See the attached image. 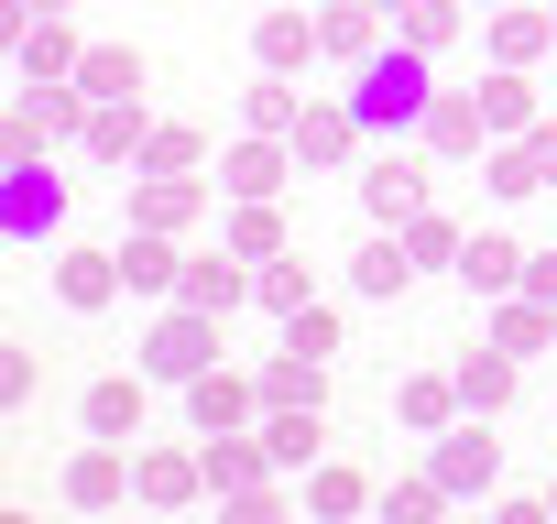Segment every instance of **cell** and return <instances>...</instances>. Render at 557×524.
Wrapping results in <instances>:
<instances>
[{
  "label": "cell",
  "instance_id": "cell-6",
  "mask_svg": "<svg viewBox=\"0 0 557 524\" xmlns=\"http://www.w3.org/2000/svg\"><path fill=\"white\" fill-rule=\"evenodd\" d=\"M416 197H426V164H416V153H383V164L361 175V208H372L383 229H405V219H416Z\"/></svg>",
  "mask_w": 557,
  "mask_h": 524
},
{
  "label": "cell",
  "instance_id": "cell-28",
  "mask_svg": "<svg viewBox=\"0 0 557 524\" xmlns=\"http://www.w3.org/2000/svg\"><path fill=\"white\" fill-rule=\"evenodd\" d=\"M405 251H416V274H426V262H459L470 251V229L459 219H405Z\"/></svg>",
  "mask_w": 557,
  "mask_h": 524
},
{
  "label": "cell",
  "instance_id": "cell-8",
  "mask_svg": "<svg viewBox=\"0 0 557 524\" xmlns=\"http://www.w3.org/2000/svg\"><path fill=\"white\" fill-rule=\"evenodd\" d=\"M121 274H132V296H175V285H186V251H175L164 229H132V240H121Z\"/></svg>",
  "mask_w": 557,
  "mask_h": 524
},
{
  "label": "cell",
  "instance_id": "cell-32",
  "mask_svg": "<svg viewBox=\"0 0 557 524\" xmlns=\"http://www.w3.org/2000/svg\"><path fill=\"white\" fill-rule=\"evenodd\" d=\"M546 317H557L546 296H513V307H503V350H546Z\"/></svg>",
  "mask_w": 557,
  "mask_h": 524
},
{
  "label": "cell",
  "instance_id": "cell-33",
  "mask_svg": "<svg viewBox=\"0 0 557 524\" xmlns=\"http://www.w3.org/2000/svg\"><path fill=\"white\" fill-rule=\"evenodd\" d=\"M251 296H262L273 317H296V307H307V262H262V285H251Z\"/></svg>",
  "mask_w": 557,
  "mask_h": 524
},
{
  "label": "cell",
  "instance_id": "cell-12",
  "mask_svg": "<svg viewBox=\"0 0 557 524\" xmlns=\"http://www.w3.org/2000/svg\"><path fill=\"white\" fill-rule=\"evenodd\" d=\"M285 142H296V164H339V153L361 142V110H350V99H339V110H307Z\"/></svg>",
  "mask_w": 557,
  "mask_h": 524
},
{
  "label": "cell",
  "instance_id": "cell-29",
  "mask_svg": "<svg viewBox=\"0 0 557 524\" xmlns=\"http://www.w3.org/2000/svg\"><path fill=\"white\" fill-rule=\"evenodd\" d=\"M448 34H459V0H405V45L416 55H437Z\"/></svg>",
  "mask_w": 557,
  "mask_h": 524
},
{
  "label": "cell",
  "instance_id": "cell-25",
  "mask_svg": "<svg viewBox=\"0 0 557 524\" xmlns=\"http://www.w3.org/2000/svg\"><path fill=\"white\" fill-rule=\"evenodd\" d=\"M503 394H513V350H470V361H459V404H481V415H492Z\"/></svg>",
  "mask_w": 557,
  "mask_h": 524
},
{
  "label": "cell",
  "instance_id": "cell-2",
  "mask_svg": "<svg viewBox=\"0 0 557 524\" xmlns=\"http://www.w3.org/2000/svg\"><path fill=\"white\" fill-rule=\"evenodd\" d=\"M208 361H219V317L175 296V307L153 317V339H143V372H153V383H197Z\"/></svg>",
  "mask_w": 557,
  "mask_h": 524
},
{
  "label": "cell",
  "instance_id": "cell-16",
  "mask_svg": "<svg viewBox=\"0 0 557 524\" xmlns=\"http://www.w3.org/2000/svg\"><path fill=\"white\" fill-rule=\"evenodd\" d=\"M262 459H273L262 437H240V426H219V437H208V491H240V481H262Z\"/></svg>",
  "mask_w": 557,
  "mask_h": 524
},
{
  "label": "cell",
  "instance_id": "cell-26",
  "mask_svg": "<svg viewBox=\"0 0 557 524\" xmlns=\"http://www.w3.org/2000/svg\"><path fill=\"white\" fill-rule=\"evenodd\" d=\"M350 274H361V296H405V285H416V251H405V240H372Z\"/></svg>",
  "mask_w": 557,
  "mask_h": 524
},
{
  "label": "cell",
  "instance_id": "cell-7",
  "mask_svg": "<svg viewBox=\"0 0 557 524\" xmlns=\"http://www.w3.org/2000/svg\"><path fill=\"white\" fill-rule=\"evenodd\" d=\"M77 415H88V437H121V448H132V437H143V372L88 383V404H77Z\"/></svg>",
  "mask_w": 557,
  "mask_h": 524
},
{
  "label": "cell",
  "instance_id": "cell-22",
  "mask_svg": "<svg viewBox=\"0 0 557 524\" xmlns=\"http://www.w3.org/2000/svg\"><path fill=\"white\" fill-rule=\"evenodd\" d=\"M77 88H88V99H143V55L99 45V55H77Z\"/></svg>",
  "mask_w": 557,
  "mask_h": 524
},
{
  "label": "cell",
  "instance_id": "cell-19",
  "mask_svg": "<svg viewBox=\"0 0 557 524\" xmlns=\"http://www.w3.org/2000/svg\"><path fill=\"white\" fill-rule=\"evenodd\" d=\"M285 153H296V142H273V132L240 142V153H230V197H273V186H285Z\"/></svg>",
  "mask_w": 557,
  "mask_h": 524
},
{
  "label": "cell",
  "instance_id": "cell-42",
  "mask_svg": "<svg viewBox=\"0 0 557 524\" xmlns=\"http://www.w3.org/2000/svg\"><path fill=\"white\" fill-rule=\"evenodd\" d=\"M546 502H557V491H546Z\"/></svg>",
  "mask_w": 557,
  "mask_h": 524
},
{
  "label": "cell",
  "instance_id": "cell-5",
  "mask_svg": "<svg viewBox=\"0 0 557 524\" xmlns=\"http://www.w3.org/2000/svg\"><path fill=\"white\" fill-rule=\"evenodd\" d=\"M77 99H88L77 77H55L45 99H23V110H12V153H45V142H66V132H77Z\"/></svg>",
  "mask_w": 557,
  "mask_h": 524
},
{
  "label": "cell",
  "instance_id": "cell-14",
  "mask_svg": "<svg viewBox=\"0 0 557 524\" xmlns=\"http://www.w3.org/2000/svg\"><path fill=\"white\" fill-rule=\"evenodd\" d=\"M251 45H262V66H273V77H296V66L329 45V34H318L307 12H262V34H251Z\"/></svg>",
  "mask_w": 557,
  "mask_h": 524
},
{
  "label": "cell",
  "instance_id": "cell-17",
  "mask_svg": "<svg viewBox=\"0 0 557 524\" xmlns=\"http://www.w3.org/2000/svg\"><path fill=\"white\" fill-rule=\"evenodd\" d=\"M492 470H503V448H492V437H481V426H459V437H448V448H437V481H448V491H481V481H492Z\"/></svg>",
  "mask_w": 557,
  "mask_h": 524
},
{
  "label": "cell",
  "instance_id": "cell-31",
  "mask_svg": "<svg viewBox=\"0 0 557 524\" xmlns=\"http://www.w3.org/2000/svg\"><path fill=\"white\" fill-rule=\"evenodd\" d=\"M361 502H372L361 470H318V481H307V513H361Z\"/></svg>",
  "mask_w": 557,
  "mask_h": 524
},
{
  "label": "cell",
  "instance_id": "cell-23",
  "mask_svg": "<svg viewBox=\"0 0 557 524\" xmlns=\"http://www.w3.org/2000/svg\"><path fill=\"white\" fill-rule=\"evenodd\" d=\"M230 251H240V262H273V251H285V219H273V197H240V219H230Z\"/></svg>",
  "mask_w": 557,
  "mask_h": 524
},
{
  "label": "cell",
  "instance_id": "cell-35",
  "mask_svg": "<svg viewBox=\"0 0 557 524\" xmlns=\"http://www.w3.org/2000/svg\"><path fill=\"white\" fill-rule=\"evenodd\" d=\"M197 164V132H143V175H186Z\"/></svg>",
  "mask_w": 557,
  "mask_h": 524
},
{
  "label": "cell",
  "instance_id": "cell-30",
  "mask_svg": "<svg viewBox=\"0 0 557 524\" xmlns=\"http://www.w3.org/2000/svg\"><path fill=\"white\" fill-rule=\"evenodd\" d=\"M481 121H492V132H535V99H524V77H492V88H481Z\"/></svg>",
  "mask_w": 557,
  "mask_h": 524
},
{
  "label": "cell",
  "instance_id": "cell-40",
  "mask_svg": "<svg viewBox=\"0 0 557 524\" xmlns=\"http://www.w3.org/2000/svg\"><path fill=\"white\" fill-rule=\"evenodd\" d=\"M524 296H546V307H557V251H524Z\"/></svg>",
  "mask_w": 557,
  "mask_h": 524
},
{
  "label": "cell",
  "instance_id": "cell-27",
  "mask_svg": "<svg viewBox=\"0 0 557 524\" xmlns=\"http://www.w3.org/2000/svg\"><path fill=\"white\" fill-rule=\"evenodd\" d=\"M481 132H492V121H481V99H437V110H426V142H437V153H470Z\"/></svg>",
  "mask_w": 557,
  "mask_h": 524
},
{
  "label": "cell",
  "instance_id": "cell-10",
  "mask_svg": "<svg viewBox=\"0 0 557 524\" xmlns=\"http://www.w3.org/2000/svg\"><path fill=\"white\" fill-rule=\"evenodd\" d=\"M459 274H470V296H513V285H524V251H513L503 229H470V251H459Z\"/></svg>",
  "mask_w": 557,
  "mask_h": 524
},
{
  "label": "cell",
  "instance_id": "cell-37",
  "mask_svg": "<svg viewBox=\"0 0 557 524\" xmlns=\"http://www.w3.org/2000/svg\"><path fill=\"white\" fill-rule=\"evenodd\" d=\"M240 524H273V513H285V491H273V481H240V491H219Z\"/></svg>",
  "mask_w": 557,
  "mask_h": 524
},
{
  "label": "cell",
  "instance_id": "cell-21",
  "mask_svg": "<svg viewBox=\"0 0 557 524\" xmlns=\"http://www.w3.org/2000/svg\"><path fill=\"white\" fill-rule=\"evenodd\" d=\"M23 77H34V88H55V77H77V45L55 34V12H45V23H23Z\"/></svg>",
  "mask_w": 557,
  "mask_h": 524
},
{
  "label": "cell",
  "instance_id": "cell-38",
  "mask_svg": "<svg viewBox=\"0 0 557 524\" xmlns=\"http://www.w3.org/2000/svg\"><path fill=\"white\" fill-rule=\"evenodd\" d=\"M492 186H503V197H535V186H546V175H535V153H524V142H513V153H503V164H492Z\"/></svg>",
  "mask_w": 557,
  "mask_h": 524
},
{
  "label": "cell",
  "instance_id": "cell-3",
  "mask_svg": "<svg viewBox=\"0 0 557 524\" xmlns=\"http://www.w3.org/2000/svg\"><path fill=\"white\" fill-rule=\"evenodd\" d=\"M251 415H262V383H240V372H219V361L186 383V426H197V437H219V426H251Z\"/></svg>",
  "mask_w": 557,
  "mask_h": 524
},
{
  "label": "cell",
  "instance_id": "cell-18",
  "mask_svg": "<svg viewBox=\"0 0 557 524\" xmlns=\"http://www.w3.org/2000/svg\"><path fill=\"white\" fill-rule=\"evenodd\" d=\"M197 481H208V459H175V448H153V459H132V491H143V502H186Z\"/></svg>",
  "mask_w": 557,
  "mask_h": 524
},
{
  "label": "cell",
  "instance_id": "cell-4",
  "mask_svg": "<svg viewBox=\"0 0 557 524\" xmlns=\"http://www.w3.org/2000/svg\"><path fill=\"white\" fill-rule=\"evenodd\" d=\"M66 208V186L45 175V153H12V197H0V219H12V240H45Z\"/></svg>",
  "mask_w": 557,
  "mask_h": 524
},
{
  "label": "cell",
  "instance_id": "cell-41",
  "mask_svg": "<svg viewBox=\"0 0 557 524\" xmlns=\"http://www.w3.org/2000/svg\"><path fill=\"white\" fill-rule=\"evenodd\" d=\"M524 153H535V175L557 186V121H535V132H524Z\"/></svg>",
  "mask_w": 557,
  "mask_h": 524
},
{
  "label": "cell",
  "instance_id": "cell-11",
  "mask_svg": "<svg viewBox=\"0 0 557 524\" xmlns=\"http://www.w3.org/2000/svg\"><path fill=\"white\" fill-rule=\"evenodd\" d=\"M186 307H208V317H230L240 296H251V274H240V251H208V262H186V285H175Z\"/></svg>",
  "mask_w": 557,
  "mask_h": 524
},
{
  "label": "cell",
  "instance_id": "cell-9",
  "mask_svg": "<svg viewBox=\"0 0 557 524\" xmlns=\"http://www.w3.org/2000/svg\"><path fill=\"white\" fill-rule=\"evenodd\" d=\"M121 285H132V274H121V251H66V262H55V296H66L77 317H88V307H110Z\"/></svg>",
  "mask_w": 557,
  "mask_h": 524
},
{
  "label": "cell",
  "instance_id": "cell-39",
  "mask_svg": "<svg viewBox=\"0 0 557 524\" xmlns=\"http://www.w3.org/2000/svg\"><path fill=\"white\" fill-rule=\"evenodd\" d=\"M405 426H448V383H405Z\"/></svg>",
  "mask_w": 557,
  "mask_h": 524
},
{
  "label": "cell",
  "instance_id": "cell-34",
  "mask_svg": "<svg viewBox=\"0 0 557 524\" xmlns=\"http://www.w3.org/2000/svg\"><path fill=\"white\" fill-rule=\"evenodd\" d=\"M296 121H307V110L285 99V77H273V66H262V88H251V132H296Z\"/></svg>",
  "mask_w": 557,
  "mask_h": 524
},
{
  "label": "cell",
  "instance_id": "cell-15",
  "mask_svg": "<svg viewBox=\"0 0 557 524\" xmlns=\"http://www.w3.org/2000/svg\"><path fill=\"white\" fill-rule=\"evenodd\" d=\"M262 404H329V361L318 350H285V361L262 372Z\"/></svg>",
  "mask_w": 557,
  "mask_h": 524
},
{
  "label": "cell",
  "instance_id": "cell-13",
  "mask_svg": "<svg viewBox=\"0 0 557 524\" xmlns=\"http://www.w3.org/2000/svg\"><path fill=\"white\" fill-rule=\"evenodd\" d=\"M121 491H132V470H121V437H99V448L66 470V502H77V513H99V502H121Z\"/></svg>",
  "mask_w": 557,
  "mask_h": 524
},
{
  "label": "cell",
  "instance_id": "cell-36",
  "mask_svg": "<svg viewBox=\"0 0 557 524\" xmlns=\"http://www.w3.org/2000/svg\"><path fill=\"white\" fill-rule=\"evenodd\" d=\"M285 350H318V361H329V350H339V317H329V307H296V317H285Z\"/></svg>",
  "mask_w": 557,
  "mask_h": 524
},
{
  "label": "cell",
  "instance_id": "cell-20",
  "mask_svg": "<svg viewBox=\"0 0 557 524\" xmlns=\"http://www.w3.org/2000/svg\"><path fill=\"white\" fill-rule=\"evenodd\" d=\"M318 34H329V55H350V66H372V45H383V0H350V12H329Z\"/></svg>",
  "mask_w": 557,
  "mask_h": 524
},
{
  "label": "cell",
  "instance_id": "cell-24",
  "mask_svg": "<svg viewBox=\"0 0 557 524\" xmlns=\"http://www.w3.org/2000/svg\"><path fill=\"white\" fill-rule=\"evenodd\" d=\"M186 208H197V175H143V229H186Z\"/></svg>",
  "mask_w": 557,
  "mask_h": 524
},
{
  "label": "cell",
  "instance_id": "cell-1",
  "mask_svg": "<svg viewBox=\"0 0 557 524\" xmlns=\"http://www.w3.org/2000/svg\"><path fill=\"white\" fill-rule=\"evenodd\" d=\"M350 110H361V132H405V121H426V110H437L426 55H416V45L372 55V66H361V88H350Z\"/></svg>",
  "mask_w": 557,
  "mask_h": 524
}]
</instances>
